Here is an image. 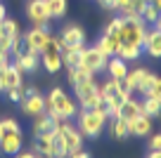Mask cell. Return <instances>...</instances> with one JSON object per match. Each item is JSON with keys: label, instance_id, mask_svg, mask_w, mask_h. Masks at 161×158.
<instances>
[{"label": "cell", "instance_id": "5bb4252c", "mask_svg": "<svg viewBox=\"0 0 161 158\" xmlns=\"http://www.w3.org/2000/svg\"><path fill=\"white\" fill-rule=\"evenodd\" d=\"M147 76H149V71L142 69V66L128 69L126 78H123V85H126L130 92H142V90H145V83H147Z\"/></svg>", "mask_w": 161, "mask_h": 158}, {"label": "cell", "instance_id": "8fae6325", "mask_svg": "<svg viewBox=\"0 0 161 158\" xmlns=\"http://www.w3.org/2000/svg\"><path fill=\"white\" fill-rule=\"evenodd\" d=\"M142 50H145L152 59H159L161 57V24L147 29L145 40H142Z\"/></svg>", "mask_w": 161, "mask_h": 158}, {"label": "cell", "instance_id": "4316f807", "mask_svg": "<svg viewBox=\"0 0 161 158\" xmlns=\"http://www.w3.org/2000/svg\"><path fill=\"white\" fill-rule=\"evenodd\" d=\"M80 52L83 50H64L62 52V66H66V71L78 69L80 66Z\"/></svg>", "mask_w": 161, "mask_h": 158}, {"label": "cell", "instance_id": "603a6c76", "mask_svg": "<svg viewBox=\"0 0 161 158\" xmlns=\"http://www.w3.org/2000/svg\"><path fill=\"white\" fill-rule=\"evenodd\" d=\"M52 130H55V120H52L47 113L36 116V123H33V137H38V134H45V132H52Z\"/></svg>", "mask_w": 161, "mask_h": 158}, {"label": "cell", "instance_id": "484cf974", "mask_svg": "<svg viewBox=\"0 0 161 158\" xmlns=\"http://www.w3.org/2000/svg\"><path fill=\"white\" fill-rule=\"evenodd\" d=\"M47 12H50V19H62L66 14V7H69V0H45Z\"/></svg>", "mask_w": 161, "mask_h": 158}, {"label": "cell", "instance_id": "4dcf8cb0", "mask_svg": "<svg viewBox=\"0 0 161 158\" xmlns=\"http://www.w3.org/2000/svg\"><path fill=\"white\" fill-rule=\"evenodd\" d=\"M14 158H40V156H38L36 151H17Z\"/></svg>", "mask_w": 161, "mask_h": 158}, {"label": "cell", "instance_id": "f1b7e54d", "mask_svg": "<svg viewBox=\"0 0 161 158\" xmlns=\"http://www.w3.org/2000/svg\"><path fill=\"white\" fill-rule=\"evenodd\" d=\"M24 87H14V90H7V97H10V102H21V97H24V92H21Z\"/></svg>", "mask_w": 161, "mask_h": 158}, {"label": "cell", "instance_id": "1f68e13d", "mask_svg": "<svg viewBox=\"0 0 161 158\" xmlns=\"http://www.w3.org/2000/svg\"><path fill=\"white\" fill-rule=\"evenodd\" d=\"M66 158H90V153L80 149V151H76V153H69V156H66Z\"/></svg>", "mask_w": 161, "mask_h": 158}, {"label": "cell", "instance_id": "8992f818", "mask_svg": "<svg viewBox=\"0 0 161 158\" xmlns=\"http://www.w3.org/2000/svg\"><path fill=\"white\" fill-rule=\"evenodd\" d=\"M40 66H45L47 73H57V71L62 69V47H59V38H55V35H50L47 38V43L43 45V50H40Z\"/></svg>", "mask_w": 161, "mask_h": 158}, {"label": "cell", "instance_id": "6da1fadb", "mask_svg": "<svg viewBox=\"0 0 161 158\" xmlns=\"http://www.w3.org/2000/svg\"><path fill=\"white\" fill-rule=\"evenodd\" d=\"M76 128H78V132L83 134V137L88 139H97L102 132H104L107 123H109V116H107V109L104 104H100L97 109H80L76 111Z\"/></svg>", "mask_w": 161, "mask_h": 158}, {"label": "cell", "instance_id": "5b68a950", "mask_svg": "<svg viewBox=\"0 0 161 158\" xmlns=\"http://www.w3.org/2000/svg\"><path fill=\"white\" fill-rule=\"evenodd\" d=\"M149 26L142 21V17L130 14V17H121V43H130L135 47H142V40Z\"/></svg>", "mask_w": 161, "mask_h": 158}, {"label": "cell", "instance_id": "d6a6232c", "mask_svg": "<svg viewBox=\"0 0 161 158\" xmlns=\"http://www.w3.org/2000/svg\"><path fill=\"white\" fill-rule=\"evenodd\" d=\"M126 3H128V0H111V10H121Z\"/></svg>", "mask_w": 161, "mask_h": 158}, {"label": "cell", "instance_id": "d6986e66", "mask_svg": "<svg viewBox=\"0 0 161 158\" xmlns=\"http://www.w3.org/2000/svg\"><path fill=\"white\" fill-rule=\"evenodd\" d=\"M107 73H109V78H114V80H123L126 78V73H128V61H123V59H119V57H107Z\"/></svg>", "mask_w": 161, "mask_h": 158}, {"label": "cell", "instance_id": "7a4b0ae2", "mask_svg": "<svg viewBox=\"0 0 161 158\" xmlns=\"http://www.w3.org/2000/svg\"><path fill=\"white\" fill-rule=\"evenodd\" d=\"M76 111H78V104H76L62 87H55L45 97V113L52 116V118H55V116H62V118L71 120L76 116Z\"/></svg>", "mask_w": 161, "mask_h": 158}, {"label": "cell", "instance_id": "3957f363", "mask_svg": "<svg viewBox=\"0 0 161 158\" xmlns=\"http://www.w3.org/2000/svg\"><path fill=\"white\" fill-rule=\"evenodd\" d=\"M24 146V134L21 128L17 125L14 118H3L0 120V151L5 156H14Z\"/></svg>", "mask_w": 161, "mask_h": 158}, {"label": "cell", "instance_id": "7402d4cb", "mask_svg": "<svg viewBox=\"0 0 161 158\" xmlns=\"http://www.w3.org/2000/svg\"><path fill=\"white\" fill-rule=\"evenodd\" d=\"M140 109L142 116H149V118H156L161 111V97H145L140 102Z\"/></svg>", "mask_w": 161, "mask_h": 158}, {"label": "cell", "instance_id": "ac0fdd59", "mask_svg": "<svg viewBox=\"0 0 161 158\" xmlns=\"http://www.w3.org/2000/svg\"><path fill=\"white\" fill-rule=\"evenodd\" d=\"M121 31V29H119ZM116 31V33H104L100 40L95 43V47L100 50L104 57H114V52H116V47L121 45V33Z\"/></svg>", "mask_w": 161, "mask_h": 158}, {"label": "cell", "instance_id": "44dd1931", "mask_svg": "<svg viewBox=\"0 0 161 158\" xmlns=\"http://www.w3.org/2000/svg\"><path fill=\"white\" fill-rule=\"evenodd\" d=\"M140 52H142V47H135V45H130V43H121L114 55L119 57V59H123V61H135L137 57H140Z\"/></svg>", "mask_w": 161, "mask_h": 158}, {"label": "cell", "instance_id": "8d00e7d4", "mask_svg": "<svg viewBox=\"0 0 161 158\" xmlns=\"http://www.w3.org/2000/svg\"><path fill=\"white\" fill-rule=\"evenodd\" d=\"M102 7H107V10H111V0H97Z\"/></svg>", "mask_w": 161, "mask_h": 158}, {"label": "cell", "instance_id": "52a82bcc", "mask_svg": "<svg viewBox=\"0 0 161 158\" xmlns=\"http://www.w3.org/2000/svg\"><path fill=\"white\" fill-rule=\"evenodd\" d=\"M59 47H62V52L64 50H83L86 47V31L80 29L78 24L64 26L62 35H59Z\"/></svg>", "mask_w": 161, "mask_h": 158}, {"label": "cell", "instance_id": "9c48e42d", "mask_svg": "<svg viewBox=\"0 0 161 158\" xmlns=\"http://www.w3.org/2000/svg\"><path fill=\"white\" fill-rule=\"evenodd\" d=\"M21 38H24V50L26 52L40 55L43 45H45L47 38H50V31H47V26H33V29H31L26 35H21Z\"/></svg>", "mask_w": 161, "mask_h": 158}, {"label": "cell", "instance_id": "e0dca14e", "mask_svg": "<svg viewBox=\"0 0 161 158\" xmlns=\"http://www.w3.org/2000/svg\"><path fill=\"white\" fill-rule=\"evenodd\" d=\"M152 132V118L149 116H137V118L128 120V137H147Z\"/></svg>", "mask_w": 161, "mask_h": 158}, {"label": "cell", "instance_id": "ffe728a7", "mask_svg": "<svg viewBox=\"0 0 161 158\" xmlns=\"http://www.w3.org/2000/svg\"><path fill=\"white\" fill-rule=\"evenodd\" d=\"M142 113V109H140V102L137 99H133V97H128L126 102L119 106V116L116 118H123V120H133V118H137V116Z\"/></svg>", "mask_w": 161, "mask_h": 158}, {"label": "cell", "instance_id": "f546056e", "mask_svg": "<svg viewBox=\"0 0 161 158\" xmlns=\"http://www.w3.org/2000/svg\"><path fill=\"white\" fill-rule=\"evenodd\" d=\"M149 149L161 151V134H152V137H149Z\"/></svg>", "mask_w": 161, "mask_h": 158}, {"label": "cell", "instance_id": "7c38bea8", "mask_svg": "<svg viewBox=\"0 0 161 158\" xmlns=\"http://www.w3.org/2000/svg\"><path fill=\"white\" fill-rule=\"evenodd\" d=\"M21 111H24L26 116H40V113H45V97L36 90V92H29V94H24L21 97Z\"/></svg>", "mask_w": 161, "mask_h": 158}, {"label": "cell", "instance_id": "d590c367", "mask_svg": "<svg viewBox=\"0 0 161 158\" xmlns=\"http://www.w3.org/2000/svg\"><path fill=\"white\" fill-rule=\"evenodd\" d=\"M5 17H7V7H5V5H3V3H0V21L5 19Z\"/></svg>", "mask_w": 161, "mask_h": 158}, {"label": "cell", "instance_id": "d4e9b609", "mask_svg": "<svg viewBox=\"0 0 161 158\" xmlns=\"http://www.w3.org/2000/svg\"><path fill=\"white\" fill-rule=\"evenodd\" d=\"M159 10H161V7H156V5H152V3H147L145 10L140 12L142 21H145L147 26H156V24H161V14H159Z\"/></svg>", "mask_w": 161, "mask_h": 158}, {"label": "cell", "instance_id": "4fadbf2b", "mask_svg": "<svg viewBox=\"0 0 161 158\" xmlns=\"http://www.w3.org/2000/svg\"><path fill=\"white\" fill-rule=\"evenodd\" d=\"M26 17L33 21V26H47L50 24V12H47L45 0H31L26 5Z\"/></svg>", "mask_w": 161, "mask_h": 158}, {"label": "cell", "instance_id": "277c9868", "mask_svg": "<svg viewBox=\"0 0 161 158\" xmlns=\"http://www.w3.org/2000/svg\"><path fill=\"white\" fill-rule=\"evenodd\" d=\"M74 94H76V104L80 109H97L102 104V92H100V83L92 78L80 80L78 85H74Z\"/></svg>", "mask_w": 161, "mask_h": 158}, {"label": "cell", "instance_id": "2e32d148", "mask_svg": "<svg viewBox=\"0 0 161 158\" xmlns=\"http://www.w3.org/2000/svg\"><path fill=\"white\" fill-rule=\"evenodd\" d=\"M33 149L40 158H57V149H55V134L45 132V134H38L33 142Z\"/></svg>", "mask_w": 161, "mask_h": 158}, {"label": "cell", "instance_id": "9a60e30c", "mask_svg": "<svg viewBox=\"0 0 161 158\" xmlns=\"http://www.w3.org/2000/svg\"><path fill=\"white\" fill-rule=\"evenodd\" d=\"M12 64H14L21 73H33V71L40 66V57L33 55V52H26V50L21 47V52L14 55V61H12Z\"/></svg>", "mask_w": 161, "mask_h": 158}, {"label": "cell", "instance_id": "83f0119b", "mask_svg": "<svg viewBox=\"0 0 161 158\" xmlns=\"http://www.w3.org/2000/svg\"><path fill=\"white\" fill-rule=\"evenodd\" d=\"M145 97H161V80L156 73H149L147 76V83H145V90H142Z\"/></svg>", "mask_w": 161, "mask_h": 158}, {"label": "cell", "instance_id": "836d02e7", "mask_svg": "<svg viewBox=\"0 0 161 158\" xmlns=\"http://www.w3.org/2000/svg\"><path fill=\"white\" fill-rule=\"evenodd\" d=\"M7 64H10V55L0 52V69H3V66H7Z\"/></svg>", "mask_w": 161, "mask_h": 158}, {"label": "cell", "instance_id": "cb8c5ba5", "mask_svg": "<svg viewBox=\"0 0 161 158\" xmlns=\"http://www.w3.org/2000/svg\"><path fill=\"white\" fill-rule=\"evenodd\" d=\"M109 134L114 139H126L128 137V120H123V118H111L109 123Z\"/></svg>", "mask_w": 161, "mask_h": 158}, {"label": "cell", "instance_id": "ba28073f", "mask_svg": "<svg viewBox=\"0 0 161 158\" xmlns=\"http://www.w3.org/2000/svg\"><path fill=\"white\" fill-rule=\"evenodd\" d=\"M107 66V57L102 55L97 47H83V52H80V66L78 69L88 71V73L95 76L97 71H102Z\"/></svg>", "mask_w": 161, "mask_h": 158}, {"label": "cell", "instance_id": "30bf717a", "mask_svg": "<svg viewBox=\"0 0 161 158\" xmlns=\"http://www.w3.org/2000/svg\"><path fill=\"white\" fill-rule=\"evenodd\" d=\"M24 73L17 69L14 64H7L0 69V92H7V90H14V87H24Z\"/></svg>", "mask_w": 161, "mask_h": 158}, {"label": "cell", "instance_id": "e575fe53", "mask_svg": "<svg viewBox=\"0 0 161 158\" xmlns=\"http://www.w3.org/2000/svg\"><path fill=\"white\" fill-rule=\"evenodd\" d=\"M147 158H161V151H154V149H149V153H147Z\"/></svg>", "mask_w": 161, "mask_h": 158}]
</instances>
